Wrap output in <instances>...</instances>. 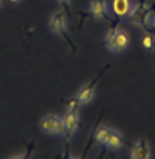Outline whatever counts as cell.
<instances>
[{
  "label": "cell",
  "instance_id": "cell-3",
  "mask_svg": "<svg viewBox=\"0 0 155 159\" xmlns=\"http://www.w3.org/2000/svg\"><path fill=\"white\" fill-rule=\"evenodd\" d=\"M40 128L48 134H57V132H63L66 129L64 120L60 119L55 115H48L40 120Z\"/></svg>",
  "mask_w": 155,
  "mask_h": 159
},
{
  "label": "cell",
  "instance_id": "cell-9",
  "mask_svg": "<svg viewBox=\"0 0 155 159\" xmlns=\"http://www.w3.org/2000/svg\"><path fill=\"white\" fill-rule=\"evenodd\" d=\"M94 85H96V82L90 83L88 86H85L84 89L78 94V100H79L81 104H87L92 100V97H94Z\"/></svg>",
  "mask_w": 155,
  "mask_h": 159
},
{
  "label": "cell",
  "instance_id": "cell-14",
  "mask_svg": "<svg viewBox=\"0 0 155 159\" xmlns=\"http://www.w3.org/2000/svg\"><path fill=\"white\" fill-rule=\"evenodd\" d=\"M69 2H70V0H60V3H61V5H63L64 7L69 6Z\"/></svg>",
  "mask_w": 155,
  "mask_h": 159
},
{
  "label": "cell",
  "instance_id": "cell-4",
  "mask_svg": "<svg viewBox=\"0 0 155 159\" xmlns=\"http://www.w3.org/2000/svg\"><path fill=\"white\" fill-rule=\"evenodd\" d=\"M90 12H91V15L96 18V20H106V21H109L106 0H91V5H90Z\"/></svg>",
  "mask_w": 155,
  "mask_h": 159
},
{
  "label": "cell",
  "instance_id": "cell-1",
  "mask_svg": "<svg viewBox=\"0 0 155 159\" xmlns=\"http://www.w3.org/2000/svg\"><path fill=\"white\" fill-rule=\"evenodd\" d=\"M128 45V34L127 31L121 30V28H112L107 33V46L110 51L118 52L122 51L124 48H127Z\"/></svg>",
  "mask_w": 155,
  "mask_h": 159
},
{
  "label": "cell",
  "instance_id": "cell-5",
  "mask_svg": "<svg viewBox=\"0 0 155 159\" xmlns=\"http://www.w3.org/2000/svg\"><path fill=\"white\" fill-rule=\"evenodd\" d=\"M151 156V147L145 140L137 141L131 149V158L133 159H148Z\"/></svg>",
  "mask_w": 155,
  "mask_h": 159
},
{
  "label": "cell",
  "instance_id": "cell-6",
  "mask_svg": "<svg viewBox=\"0 0 155 159\" xmlns=\"http://www.w3.org/2000/svg\"><path fill=\"white\" fill-rule=\"evenodd\" d=\"M49 25L52 31H55L58 34L66 36V18H64L63 12H55V14L52 15L49 21Z\"/></svg>",
  "mask_w": 155,
  "mask_h": 159
},
{
  "label": "cell",
  "instance_id": "cell-7",
  "mask_svg": "<svg viewBox=\"0 0 155 159\" xmlns=\"http://www.w3.org/2000/svg\"><path fill=\"white\" fill-rule=\"evenodd\" d=\"M130 7H131V2L130 0H112L113 14L116 16H120V18L130 14Z\"/></svg>",
  "mask_w": 155,
  "mask_h": 159
},
{
  "label": "cell",
  "instance_id": "cell-16",
  "mask_svg": "<svg viewBox=\"0 0 155 159\" xmlns=\"http://www.w3.org/2000/svg\"><path fill=\"white\" fill-rule=\"evenodd\" d=\"M11 2H18V0H11Z\"/></svg>",
  "mask_w": 155,
  "mask_h": 159
},
{
  "label": "cell",
  "instance_id": "cell-8",
  "mask_svg": "<svg viewBox=\"0 0 155 159\" xmlns=\"http://www.w3.org/2000/svg\"><path fill=\"white\" fill-rule=\"evenodd\" d=\"M64 120V126L66 129H69L70 132H73L76 129L78 124H79V115H78V110H67L66 116L63 118Z\"/></svg>",
  "mask_w": 155,
  "mask_h": 159
},
{
  "label": "cell",
  "instance_id": "cell-12",
  "mask_svg": "<svg viewBox=\"0 0 155 159\" xmlns=\"http://www.w3.org/2000/svg\"><path fill=\"white\" fill-rule=\"evenodd\" d=\"M142 45H143L146 49L152 48V36H149V34L145 36V37H143V40H142Z\"/></svg>",
  "mask_w": 155,
  "mask_h": 159
},
{
  "label": "cell",
  "instance_id": "cell-11",
  "mask_svg": "<svg viewBox=\"0 0 155 159\" xmlns=\"http://www.w3.org/2000/svg\"><path fill=\"white\" fill-rule=\"evenodd\" d=\"M122 143H124V140H122V137H121L118 132H112V135H110V139L107 140V143H106V146L107 147H110V149H118V147H121L122 146Z\"/></svg>",
  "mask_w": 155,
  "mask_h": 159
},
{
  "label": "cell",
  "instance_id": "cell-2",
  "mask_svg": "<svg viewBox=\"0 0 155 159\" xmlns=\"http://www.w3.org/2000/svg\"><path fill=\"white\" fill-rule=\"evenodd\" d=\"M151 14H152V11H151L149 5H146V3H137L134 6V9L131 11L130 16H131V21L136 25H146L149 22Z\"/></svg>",
  "mask_w": 155,
  "mask_h": 159
},
{
  "label": "cell",
  "instance_id": "cell-10",
  "mask_svg": "<svg viewBox=\"0 0 155 159\" xmlns=\"http://www.w3.org/2000/svg\"><path fill=\"white\" fill-rule=\"evenodd\" d=\"M112 132H113V129L107 128V126H101V128H99V131H97L96 139H97V141H99V143H103V144H106V143H107V140L110 139Z\"/></svg>",
  "mask_w": 155,
  "mask_h": 159
},
{
  "label": "cell",
  "instance_id": "cell-13",
  "mask_svg": "<svg viewBox=\"0 0 155 159\" xmlns=\"http://www.w3.org/2000/svg\"><path fill=\"white\" fill-rule=\"evenodd\" d=\"M79 106H81V103H79V100H70L69 101V104H67V109L69 110H78L79 109Z\"/></svg>",
  "mask_w": 155,
  "mask_h": 159
},
{
  "label": "cell",
  "instance_id": "cell-15",
  "mask_svg": "<svg viewBox=\"0 0 155 159\" xmlns=\"http://www.w3.org/2000/svg\"><path fill=\"white\" fill-rule=\"evenodd\" d=\"M2 3H3V0H0V6H2Z\"/></svg>",
  "mask_w": 155,
  "mask_h": 159
}]
</instances>
